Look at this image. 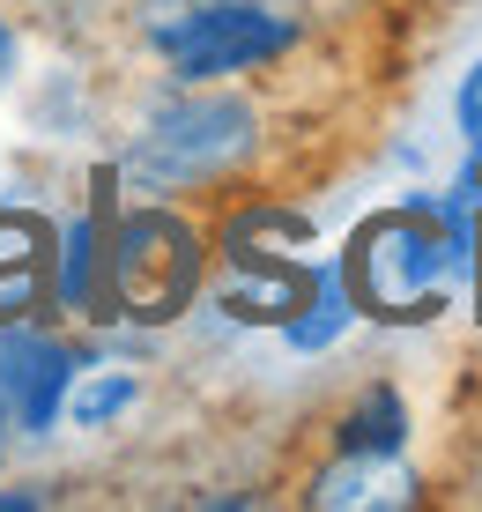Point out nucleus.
Instances as JSON below:
<instances>
[{
	"label": "nucleus",
	"mask_w": 482,
	"mask_h": 512,
	"mask_svg": "<svg viewBox=\"0 0 482 512\" xmlns=\"http://www.w3.org/2000/svg\"><path fill=\"white\" fill-rule=\"evenodd\" d=\"M52 320V260H0V327Z\"/></svg>",
	"instance_id": "nucleus-13"
},
{
	"label": "nucleus",
	"mask_w": 482,
	"mask_h": 512,
	"mask_svg": "<svg viewBox=\"0 0 482 512\" xmlns=\"http://www.w3.org/2000/svg\"><path fill=\"white\" fill-rule=\"evenodd\" d=\"M349 320H356V297L342 282V260H319L312 268V297L282 320V342H290L297 357H319V349H334L349 334Z\"/></svg>",
	"instance_id": "nucleus-10"
},
{
	"label": "nucleus",
	"mask_w": 482,
	"mask_h": 512,
	"mask_svg": "<svg viewBox=\"0 0 482 512\" xmlns=\"http://www.w3.org/2000/svg\"><path fill=\"white\" fill-rule=\"evenodd\" d=\"M297 38H305V15L297 0H201L178 45L164 52V82L193 90V82H230L253 75V67L290 60Z\"/></svg>",
	"instance_id": "nucleus-4"
},
{
	"label": "nucleus",
	"mask_w": 482,
	"mask_h": 512,
	"mask_svg": "<svg viewBox=\"0 0 482 512\" xmlns=\"http://www.w3.org/2000/svg\"><path fill=\"white\" fill-rule=\"evenodd\" d=\"M312 297V260L297 253H253V245H223L216 253V312L238 327H282Z\"/></svg>",
	"instance_id": "nucleus-6"
},
{
	"label": "nucleus",
	"mask_w": 482,
	"mask_h": 512,
	"mask_svg": "<svg viewBox=\"0 0 482 512\" xmlns=\"http://www.w3.org/2000/svg\"><path fill=\"white\" fill-rule=\"evenodd\" d=\"M216 245H253V253H297V245H312V216L290 201H245L223 216Z\"/></svg>",
	"instance_id": "nucleus-12"
},
{
	"label": "nucleus",
	"mask_w": 482,
	"mask_h": 512,
	"mask_svg": "<svg viewBox=\"0 0 482 512\" xmlns=\"http://www.w3.org/2000/svg\"><path fill=\"white\" fill-rule=\"evenodd\" d=\"M445 193H453V201H468V208H475V216H482V134L468 141V164H460V179H453V186H445Z\"/></svg>",
	"instance_id": "nucleus-16"
},
{
	"label": "nucleus",
	"mask_w": 482,
	"mask_h": 512,
	"mask_svg": "<svg viewBox=\"0 0 482 512\" xmlns=\"http://www.w3.org/2000/svg\"><path fill=\"white\" fill-rule=\"evenodd\" d=\"M104 275H112V320L178 327L208 290V231L178 201H112L104 223Z\"/></svg>",
	"instance_id": "nucleus-3"
},
{
	"label": "nucleus",
	"mask_w": 482,
	"mask_h": 512,
	"mask_svg": "<svg viewBox=\"0 0 482 512\" xmlns=\"http://www.w3.org/2000/svg\"><path fill=\"white\" fill-rule=\"evenodd\" d=\"M15 67H23V23H15V15H0V90L15 82Z\"/></svg>",
	"instance_id": "nucleus-17"
},
{
	"label": "nucleus",
	"mask_w": 482,
	"mask_h": 512,
	"mask_svg": "<svg viewBox=\"0 0 482 512\" xmlns=\"http://www.w3.org/2000/svg\"><path fill=\"white\" fill-rule=\"evenodd\" d=\"M104 223H112V193L75 208L52 231V312L75 327H104L112 320V275H104Z\"/></svg>",
	"instance_id": "nucleus-7"
},
{
	"label": "nucleus",
	"mask_w": 482,
	"mask_h": 512,
	"mask_svg": "<svg viewBox=\"0 0 482 512\" xmlns=\"http://www.w3.org/2000/svg\"><path fill=\"white\" fill-rule=\"evenodd\" d=\"M453 127H460V141L482 134V60L460 75V90H453Z\"/></svg>",
	"instance_id": "nucleus-15"
},
{
	"label": "nucleus",
	"mask_w": 482,
	"mask_h": 512,
	"mask_svg": "<svg viewBox=\"0 0 482 512\" xmlns=\"http://www.w3.org/2000/svg\"><path fill=\"white\" fill-rule=\"evenodd\" d=\"M89 364V342L52 320H8L0 327V409L15 431L45 438L67 409V386Z\"/></svg>",
	"instance_id": "nucleus-5"
},
{
	"label": "nucleus",
	"mask_w": 482,
	"mask_h": 512,
	"mask_svg": "<svg viewBox=\"0 0 482 512\" xmlns=\"http://www.w3.org/2000/svg\"><path fill=\"white\" fill-rule=\"evenodd\" d=\"M267 119L253 97H238L230 82H193V90L156 97L134 119L127 149L112 156V186L149 193V201H186V193L230 186L245 164L260 156Z\"/></svg>",
	"instance_id": "nucleus-2"
},
{
	"label": "nucleus",
	"mask_w": 482,
	"mask_h": 512,
	"mask_svg": "<svg viewBox=\"0 0 482 512\" xmlns=\"http://www.w3.org/2000/svg\"><path fill=\"white\" fill-rule=\"evenodd\" d=\"M141 394H149V379L134 372V364H104L97 349H89V364L75 372V386H67V423L75 431H119L134 409H141Z\"/></svg>",
	"instance_id": "nucleus-9"
},
{
	"label": "nucleus",
	"mask_w": 482,
	"mask_h": 512,
	"mask_svg": "<svg viewBox=\"0 0 482 512\" xmlns=\"http://www.w3.org/2000/svg\"><path fill=\"white\" fill-rule=\"evenodd\" d=\"M8 438H15V423H8V409H0V461H8Z\"/></svg>",
	"instance_id": "nucleus-19"
},
{
	"label": "nucleus",
	"mask_w": 482,
	"mask_h": 512,
	"mask_svg": "<svg viewBox=\"0 0 482 512\" xmlns=\"http://www.w3.org/2000/svg\"><path fill=\"white\" fill-rule=\"evenodd\" d=\"M475 268V208L453 193H408L401 208L356 223L342 282L364 320L386 327H423L453 305V290Z\"/></svg>",
	"instance_id": "nucleus-1"
},
{
	"label": "nucleus",
	"mask_w": 482,
	"mask_h": 512,
	"mask_svg": "<svg viewBox=\"0 0 482 512\" xmlns=\"http://www.w3.org/2000/svg\"><path fill=\"white\" fill-rule=\"evenodd\" d=\"M305 505H319V512H401V505H416V468L401 453H334L312 475Z\"/></svg>",
	"instance_id": "nucleus-8"
},
{
	"label": "nucleus",
	"mask_w": 482,
	"mask_h": 512,
	"mask_svg": "<svg viewBox=\"0 0 482 512\" xmlns=\"http://www.w3.org/2000/svg\"><path fill=\"white\" fill-rule=\"evenodd\" d=\"M30 505H52V483H8L0 490V512H30Z\"/></svg>",
	"instance_id": "nucleus-18"
},
{
	"label": "nucleus",
	"mask_w": 482,
	"mask_h": 512,
	"mask_svg": "<svg viewBox=\"0 0 482 512\" xmlns=\"http://www.w3.org/2000/svg\"><path fill=\"white\" fill-rule=\"evenodd\" d=\"M408 446V401L394 386H364L334 423V453H401Z\"/></svg>",
	"instance_id": "nucleus-11"
},
{
	"label": "nucleus",
	"mask_w": 482,
	"mask_h": 512,
	"mask_svg": "<svg viewBox=\"0 0 482 512\" xmlns=\"http://www.w3.org/2000/svg\"><path fill=\"white\" fill-rule=\"evenodd\" d=\"M52 231L60 223H45L38 208L0 201V260H52Z\"/></svg>",
	"instance_id": "nucleus-14"
}]
</instances>
